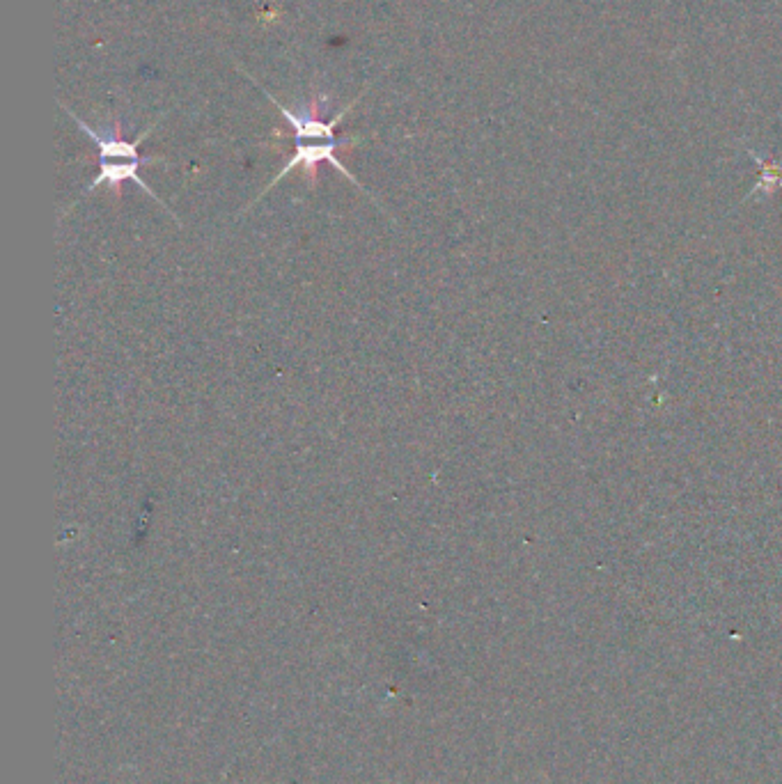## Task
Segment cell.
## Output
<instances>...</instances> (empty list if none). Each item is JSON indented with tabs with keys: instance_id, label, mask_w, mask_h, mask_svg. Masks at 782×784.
Listing matches in <instances>:
<instances>
[{
	"instance_id": "1",
	"label": "cell",
	"mask_w": 782,
	"mask_h": 784,
	"mask_svg": "<svg viewBox=\"0 0 782 784\" xmlns=\"http://www.w3.org/2000/svg\"><path fill=\"white\" fill-rule=\"evenodd\" d=\"M267 97L276 104V108L280 113H283L285 120L289 122V127H292L294 133V154L292 159H289L287 166L283 168V172H278L276 179L269 184V188L280 182L285 175H289L294 168H303V175H306L308 184H315L317 182V166L319 163H331L333 168H338L344 177L349 179V182L358 184V179L351 175V172L342 166L338 156L335 152L340 150V147H347L351 143V138H340L335 136V127L342 122V117L351 111V104L349 108H344L340 115H335L331 122H326L319 117L322 113V99H312L308 101L306 106H301V111H292V108H287L283 104H278L276 99L271 97L267 92ZM267 188V191H269Z\"/></svg>"
},
{
	"instance_id": "2",
	"label": "cell",
	"mask_w": 782,
	"mask_h": 784,
	"mask_svg": "<svg viewBox=\"0 0 782 784\" xmlns=\"http://www.w3.org/2000/svg\"><path fill=\"white\" fill-rule=\"evenodd\" d=\"M67 113L74 117V122L78 124V127H81L85 133H88L92 143L99 147V175L92 179V184L88 186V191H85V193H92L101 184H108V186L113 188V193L117 195V198H120V195H122V184L124 182H136L147 195H152L154 200H159V198H156V193L152 191V188L147 186L143 179H140V175H138L140 166H145V163L159 161V159H145V156H140V152H138L140 143H143V140L150 136L152 129L143 131L134 140V143H129V140H124L122 124L117 122V120L113 124V129L108 127L106 131H97V129H92L88 122H83L81 117L69 111V108H67Z\"/></svg>"
},
{
	"instance_id": "3",
	"label": "cell",
	"mask_w": 782,
	"mask_h": 784,
	"mask_svg": "<svg viewBox=\"0 0 782 784\" xmlns=\"http://www.w3.org/2000/svg\"><path fill=\"white\" fill-rule=\"evenodd\" d=\"M748 154H750V159H753L757 166H760L762 175H760V182H757V186L753 188V191H750V195H748L746 200L755 198V195H764V198H766V195H773V193H776V188L782 186V163L766 159V156L757 154L755 150H748Z\"/></svg>"
}]
</instances>
